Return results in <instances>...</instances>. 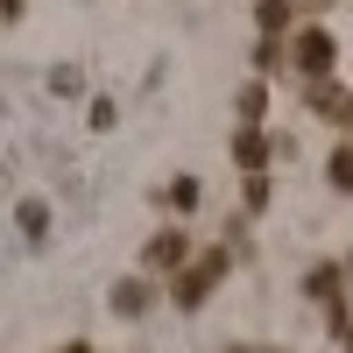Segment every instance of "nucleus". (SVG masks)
<instances>
[{"mask_svg": "<svg viewBox=\"0 0 353 353\" xmlns=\"http://www.w3.org/2000/svg\"><path fill=\"white\" fill-rule=\"evenodd\" d=\"M226 276V248H212V254H205L198 261V269H176V283H170V304L176 311H198L205 297H212V283Z\"/></svg>", "mask_w": 353, "mask_h": 353, "instance_id": "obj_1", "label": "nucleus"}, {"mask_svg": "<svg viewBox=\"0 0 353 353\" xmlns=\"http://www.w3.org/2000/svg\"><path fill=\"white\" fill-rule=\"evenodd\" d=\"M332 57H339V43L325 36V28H297V43H290V64H297L311 85H318V78H332Z\"/></svg>", "mask_w": 353, "mask_h": 353, "instance_id": "obj_2", "label": "nucleus"}, {"mask_svg": "<svg viewBox=\"0 0 353 353\" xmlns=\"http://www.w3.org/2000/svg\"><path fill=\"white\" fill-rule=\"evenodd\" d=\"M311 106L325 113V121L353 128V92H346V85H332V78H318V92H311Z\"/></svg>", "mask_w": 353, "mask_h": 353, "instance_id": "obj_3", "label": "nucleus"}, {"mask_svg": "<svg viewBox=\"0 0 353 353\" xmlns=\"http://www.w3.org/2000/svg\"><path fill=\"white\" fill-rule=\"evenodd\" d=\"M233 163H241L248 176L269 170V141H261V128H241V134H233Z\"/></svg>", "mask_w": 353, "mask_h": 353, "instance_id": "obj_4", "label": "nucleus"}, {"mask_svg": "<svg viewBox=\"0 0 353 353\" xmlns=\"http://www.w3.org/2000/svg\"><path fill=\"white\" fill-rule=\"evenodd\" d=\"M191 241H184V226H163L156 241H149V269H170V261H184Z\"/></svg>", "mask_w": 353, "mask_h": 353, "instance_id": "obj_5", "label": "nucleus"}, {"mask_svg": "<svg viewBox=\"0 0 353 353\" xmlns=\"http://www.w3.org/2000/svg\"><path fill=\"white\" fill-rule=\"evenodd\" d=\"M113 311H149V290H141V283H121V290H113Z\"/></svg>", "mask_w": 353, "mask_h": 353, "instance_id": "obj_6", "label": "nucleus"}, {"mask_svg": "<svg viewBox=\"0 0 353 353\" xmlns=\"http://www.w3.org/2000/svg\"><path fill=\"white\" fill-rule=\"evenodd\" d=\"M261 106H269V92L248 85V92H241V128H261Z\"/></svg>", "mask_w": 353, "mask_h": 353, "instance_id": "obj_7", "label": "nucleus"}, {"mask_svg": "<svg viewBox=\"0 0 353 353\" xmlns=\"http://www.w3.org/2000/svg\"><path fill=\"white\" fill-rule=\"evenodd\" d=\"M261 28L283 36V28H290V0H261Z\"/></svg>", "mask_w": 353, "mask_h": 353, "instance_id": "obj_8", "label": "nucleus"}, {"mask_svg": "<svg viewBox=\"0 0 353 353\" xmlns=\"http://www.w3.org/2000/svg\"><path fill=\"white\" fill-rule=\"evenodd\" d=\"M332 191H353V149H332Z\"/></svg>", "mask_w": 353, "mask_h": 353, "instance_id": "obj_9", "label": "nucleus"}, {"mask_svg": "<svg viewBox=\"0 0 353 353\" xmlns=\"http://www.w3.org/2000/svg\"><path fill=\"white\" fill-rule=\"evenodd\" d=\"M170 205H176V212H191V205H198V184H191V176H176V184H170Z\"/></svg>", "mask_w": 353, "mask_h": 353, "instance_id": "obj_10", "label": "nucleus"}, {"mask_svg": "<svg viewBox=\"0 0 353 353\" xmlns=\"http://www.w3.org/2000/svg\"><path fill=\"white\" fill-rule=\"evenodd\" d=\"M311 297L332 304V297H339V269H318V276H311Z\"/></svg>", "mask_w": 353, "mask_h": 353, "instance_id": "obj_11", "label": "nucleus"}, {"mask_svg": "<svg viewBox=\"0 0 353 353\" xmlns=\"http://www.w3.org/2000/svg\"><path fill=\"white\" fill-rule=\"evenodd\" d=\"M297 8H332V0H297Z\"/></svg>", "mask_w": 353, "mask_h": 353, "instance_id": "obj_12", "label": "nucleus"}]
</instances>
